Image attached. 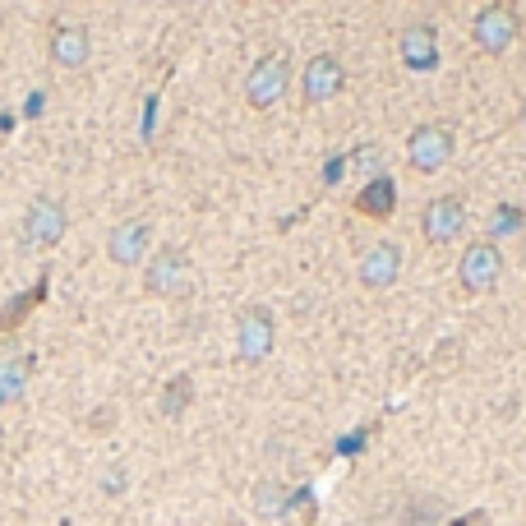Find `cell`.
<instances>
[{"label": "cell", "mask_w": 526, "mask_h": 526, "mask_svg": "<svg viewBox=\"0 0 526 526\" xmlns=\"http://www.w3.org/2000/svg\"><path fill=\"white\" fill-rule=\"evenodd\" d=\"M190 287H194L190 254L180 245H157L144 263V291L162 300H176V296H190Z\"/></svg>", "instance_id": "obj_1"}, {"label": "cell", "mask_w": 526, "mask_h": 526, "mask_svg": "<svg viewBox=\"0 0 526 526\" xmlns=\"http://www.w3.org/2000/svg\"><path fill=\"white\" fill-rule=\"evenodd\" d=\"M287 88H291V60H287V51H268V56H259L250 65V74H245V102H250L254 111L277 107V102L287 97Z\"/></svg>", "instance_id": "obj_2"}, {"label": "cell", "mask_w": 526, "mask_h": 526, "mask_svg": "<svg viewBox=\"0 0 526 526\" xmlns=\"http://www.w3.org/2000/svg\"><path fill=\"white\" fill-rule=\"evenodd\" d=\"M70 231V208L51 199V194H37L33 204L24 208V222H19V236H24L28 250H51L60 245Z\"/></svg>", "instance_id": "obj_3"}, {"label": "cell", "mask_w": 526, "mask_h": 526, "mask_svg": "<svg viewBox=\"0 0 526 526\" xmlns=\"http://www.w3.org/2000/svg\"><path fill=\"white\" fill-rule=\"evenodd\" d=\"M273 342H277V319L268 305H245L236 314V356L245 365H259V360L273 356Z\"/></svg>", "instance_id": "obj_4"}, {"label": "cell", "mask_w": 526, "mask_h": 526, "mask_svg": "<svg viewBox=\"0 0 526 526\" xmlns=\"http://www.w3.org/2000/svg\"><path fill=\"white\" fill-rule=\"evenodd\" d=\"M517 33H522V19H517L513 5H480L476 19H471L476 47L490 51V56H503V51L517 42Z\"/></svg>", "instance_id": "obj_5"}, {"label": "cell", "mask_w": 526, "mask_h": 526, "mask_svg": "<svg viewBox=\"0 0 526 526\" xmlns=\"http://www.w3.org/2000/svg\"><path fill=\"white\" fill-rule=\"evenodd\" d=\"M457 153V134L448 130V125H439V120H430V125H416L407 139V157L416 171H443L448 162H453Z\"/></svg>", "instance_id": "obj_6"}, {"label": "cell", "mask_w": 526, "mask_h": 526, "mask_svg": "<svg viewBox=\"0 0 526 526\" xmlns=\"http://www.w3.org/2000/svg\"><path fill=\"white\" fill-rule=\"evenodd\" d=\"M88 56H93V37L88 24H74V19H56L47 33V60L56 70H84Z\"/></svg>", "instance_id": "obj_7"}, {"label": "cell", "mask_w": 526, "mask_h": 526, "mask_svg": "<svg viewBox=\"0 0 526 526\" xmlns=\"http://www.w3.org/2000/svg\"><path fill=\"white\" fill-rule=\"evenodd\" d=\"M148 254H153V227L144 217H125L107 231V259L116 268H139V263H148Z\"/></svg>", "instance_id": "obj_8"}, {"label": "cell", "mask_w": 526, "mask_h": 526, "mask_svg": "<svg viewBox=\"0 0 526 526\" xmlns=\"http://www.w3.org/2000/svg\"><path fill=\"white\" fill-rule=\"evenodd\" d=\"M503 277V254L494 240H471L467 250H462V259H457V282L467 291H490L494 282Z\"/></svg>", "instance_id": "obj_9"}, {"label": "cell", "mask_w": 526, "mask_h": 526, "mask_svg": "<svg viewBox=\"0 0 526 526\" xmlns=\"http://www.w3.org/2000/svg\"><path fill=\"white\" fill-rule=\"evenodd\" d=\"M347 88V65L333 56V51H319V56L305 60V74H300V93H305V102H333L337 93Z\"/></svg>", "instance_id": "obj_10"}, {"label": "cell", "mask_w": 526, "mask_h": 526, "mask_svg": "<svg viewBox=\"0 0 526 526\" xmlns=\"http://www.w3.org/2000/svg\"><path fill=\"white\" fill-rule=\"evenodd\" d=\"M420 231H425L430 245H453V240L467 231V204H462L457 194H439V199H430L425 213H420Z\"/></svg>", "instance_id": "obj_11"}, {"label": "cell", "mask_w": 526, "mask_h": 526, "mask_svg": "<svg viewBox=\"0 0 526 526\" xmlns=\"http://www.w3.org/2000/svg\"><path fill=\"white\" fill-rule=\"evenodd\" d=\"M356 277H360V287L388 291L397 277H402V245H397V240H374L370 250L360 254Z\"/></svg>", "instance_id": "obj_12"}, {"label": "cell", "mask_w": 526, "mask_h": 526, "mask_svg": "<svg viewBox=\"0 0 526 526\" xmlns=\"http://www.w3.org/2000/svg\"><path fill=\"white\" fill-rule=\"evenodd\" d=\"M397 56H402V65L416 74H430L439 70V33H434V24H407L402 33H397Z\"/></svg>", "instance_id": "obj_13"}, {"label": "cell", "mask_w": 526, "mask_h": 526, "mask_svg": "<svg viewBox=\"0 0 526 526\" xmlns=\"http://www.w3.org/2000/svg\"><path fill=\"white\" fill-rule=\"evenodd\" d=\"M356 213L374 217V222L393 217V213H397V180H393V176H379V180H370V185H360Z\"/></svg>", "instance_id": "obj_14"}, {"label": "cell", "mask_w": 526, "mask_h": 526, "mask_svg": "<svg viewBox=\"0 0 526 526\" xmlns=\"http://www.w3.org/2000/svg\"><path fill=\"white\" fill-rule=\"evenodd\" d=\"M28 379H33V356H14L0 360V407H10L28 393Z\"/></svg>", "instance_id": "obj_15"}, {"label": "cell", "mask_w": 526, "mask_h": 526, "mask_svg": "<svg viewBox=\"0 0 526 526\" xmlns=\"http://www.w3.org/2000/svg\"><path fill=\"white\" fill-rule=\"evenodd\" d=\"M194 402V374H171L167 383H162V397H157V411L167 420H180L185 411H190Z\"/></svg>", "instance_id": "obj_16"}, {"label": "cell", "mask_w": 526, "mask_h": 526, "mask_svg": "<svg viewBox=\"0 0 526 526\" xmlns=\"http://www.w3.org/2000/svg\"><path fill=\"white\" fill-rule=\"evenodd\" d=\"M347 176H360L365 185L379 176H388V153H383L379 144H356L347 153Z\"/></svg>", "instance_id": "obj_17"}, {"label": "cell", "mask_w": 526, "mask_h": 526, "mask_svg": "<svg viewBox=\"0 0 526 526\" xmlns=\"http://www.w3.org/2000/svg\"><path fill=\"white\" fill-rule=\"evenodd\" d=\"M287 485H282V480H259V485H254L250 490V503H254V513L259 517H282L287 513Z\"/></svg>", "instance_id": "obj_18"}, {"label": "cell", "mask_w": 526, "mask_h": 526, "mask_svg": "<svg viewBox=\"0 0 526 526\" xmlns=\"http://www.w3.org/2000/svg\"><path fill=\"white\" fill-rule=\"evenodd\" d=\"M97 485H102V494H120L125 485H130V476H125V467H120V462H111V467L97 476Z\"/></svg>", "instance_id": "obj_19"}, {"label": "cell", "mask_w": 526, "mask_h": 526, "mask_svg": "<svg viewBox=\"0 0 526 526\" xmlns=\"http://www.w3.org/2000/svg\"><path fill=\"white\" fill-rule=\"evenodd\" d=\"M88 425H93V434H107L111 425H116V411H111V407H97L93 416H88Z\"/></svg>", "instance_id": "obj_20"}, {"label": "cell", "mask_w": 526, "mask_h": 526, "mask_svg": "<svg viewBox=\"0 0 526 526\" xmlns=\"http://www.w3.org/2000/svg\"><path fill=\"white\" fill-rule=\"evenodd\" d=\"M342 167H347V157H328V167H323V180H328V185H337V180H342Z\"/></svg>", "instance_id": "obj_21"}, {"label": "cell", "mask_w": 526, "mask_h": 526, "mask_svg": "<svg viewBox=\"0 0 526 526\" xmlns=\"http://www.w3.org/2000/svg\"><path fill=\"white\" fill-rule=\"evenodd\" d=\"M42 97H47V93H28V102H24V116H37V111H42Z\"/></svg>", "instance_id": "obj_22"}, {"label": "cell", "mask_w": 526, "mask_h": 526, "mask_svg": "<svg viewBox=\"0 0 526 526\" xmlns=\"http://www.w3.org/2000/svg\"><path fill=\"white\" fill-rule=\"evenodd\" d=\"M522 125H526V111H522Z\"/></svg>", "instance_id": "obj_23"}]
</instances>
